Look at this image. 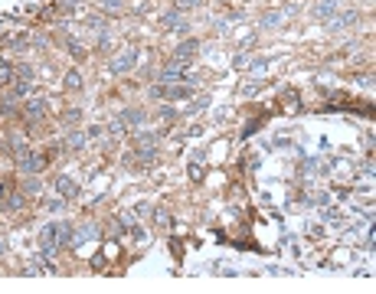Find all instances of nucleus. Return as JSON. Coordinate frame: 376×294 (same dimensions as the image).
<instances>
[{
    "label": "nucleus",
    "mask_w": 376,
    "mask_h": 294,
    "mask_svg": "<svg viewBox=\"0 0 376 294\" xmlns=\"http://www.w3.org/2000/svg\"><path fill=\"white\" fill-rule=\"evenodd\" d=\"M43 111H46V101H43V98H36V101H30V105H26V115H30L33 121L43 118Z\"/></svg>",
    "instance_id": "11"
},
{
    "label": "nucleus",
    "mask_w": 376,
    "mask_h": 294,
    "mask_svg": "<svg viewBox=\"0 0 376 294\" xmlns=\"http://www.w3.org/2000/svg\"><path fill=\"white\" fill-rule=\"evenodd\" d=\"M82 144H85V134H79V131H72V134H69V147H82Z\"/></svg>",
    "instance_id": "15"
},
{
    "label": "nucleus",
    "mask_w": 376,
    "mask_h": 294,
    "mask_svg": "<svg viewBox=\"0 0 376 294\" xmlns=\"http://www.w3.org/2000/svg\"><path fill=\"white\" fill-rule=\"evenodd\" d=\"M46 209H49V213H59V209H63V196H56V199H49V203H46Z\"/></svg>",
    "instance_id": "19"
},
{
    "label": "nucleus",
    "mask_w": 376,
    "mask_h": 294,
    "mask_svg": "<svg viewBox=\"0 0 376 294\" xmlns=\"http://www.w3.org/2000/svg\"><path fill=\"white\" fill-rule=\"evenodd\" d=\"M281 17H285L281 10H272V13H265V17H262V26H265V30H275V26L281 23Z\"/></svg>",
    "instance_id": "12"
},
{
    "label": "nucleus",
    "mask_w": 376,
    "mask_h": 294,
    "mask_svg": "<svg viewBox=\"0 0 376 294\" xmlns=\"http://www.w3.org/2000/svg\"><path fill=\"white\" fill-rule=\"evenodd\" d=\"M17 160H20V170H23V174H40V170L46 167V160L40 157V154H20Z\"/></svg>",
    "instance_id": "3"
},
{
    "label": "nucleus",
    "mask_w": 376,
    "mask_h": 294,
    "mask_svg": "<svg viewBox=\"0 0 376 294\" xmlns=\"http://www.w3.org/2000/svg\"><path fill=\"white\" fill-rule=\"evenodd\" d=\"M7 196V180H0V199Z\"/></svg>",
    "instance_id": "23"
},
{
    "label": "nucleus",
    "mask_w": 376,
    "mask_h": 294,
    "mask_svg": "<svg viewBox=\"0 0 376 294\" xmlns=\"http://www.w3.org/2000/svg\"><path fill=\"white\" fill-rule=\"evenodd\" d=\"M177 7L180 10H193V7H200V0H177Z\"/></svg>",
    "instance_id": "21"
},
{
    "label": "nucleus",
    "mask_w": 376,
    "mask_h": 294,
    "mask_svg": "<svg viewBox=\"0 0 376 294\" xmlns=\"http://www.w3.org/2000/svg\"><path fill=\"white\" fill-rule=\"evenodd\" d=\"M334 13H337V0H317V3H314V17H321V20H331Z\"/></svg>",
    "instance_id": "5"
},
{
    "label": "nucleus",
    "mask_w": 376,
    "mask_h": 294,
    "mask_svg": "<svg viewBox=\"0 0 376 294\" xmlns=\"http://www.w3.org/2000/svg\"><path fill=\"white\" fill-rule=\"evenodd\" d=\"M20 190H23V196H26V193H40V176H36V174H30V176H26V180H23V183H20Z\"/></svg>",
    "instance_id": "10"
},
{
    "label": "nucleus",
    "mask_w": 376,
    "mask_h": 294,
    "mask_svg": "<svg viewBox=\"0 0 376 294\" xmlns=\"http://www.w3.org/2000/svg\"><path fill=\"white\" fill-rule=\"evenodd\" d=\"M150 95L154 98H170V101H180V98H190L193 95V92H190V88H167V85H154V92H150Z\"/></svg>",
    "instance_id": "2"
},
{
    "label": "nucleus",
    "mask_w": 376,
    "mask_h": 294,
    "mask_svg": "<svg viewBox=\"0 0 376 294\" xmlns=\"http://www.w3.org/2000/svg\"><path fill=\"white\" fill-rule=\"evenodd\" d=\"M40 249H43V255H53V252L59 249V222H56V226H46L43 232H40Z\"/></svg>",
    "instance_id": "1"
},
{
    "label": "nucleus",
    "mask_w": 376,
    "mask_h": 294,
    "mask_svg": "<svg viewBox=\"0 0 376 294\" xmlns=\"http://www.w3.org/2000/svg\"><path fill=\"white\" fill-rule=\"evenodd\" d=\"M56 183H59V196H63V199H69V196H75V193H79V186H75V180H72V176H59Z\"/></svg>",
    "instance_id": "7"
},
{
    "label": "nucleus",
    "mask_w": 376,
    "mask_h": 294,
    "mask_svg": "<svg viewBox=\"0 0 376 294\" xmlns=\"http://www.w3.org/2000/svg\"><path fill=\"white\" fill-rule=\"evenodd\" d=\"M164 26H167V30H177V33H187V20H183L177 10L164 13Z\"/></svg>",
    "instance_id": "6"
},
{
    "label": "nucleus",
    "mask_w": 376,
    "mask_h": 294,
    "mask_svg": "<svg viewBox=\"0 0 376 294\" xmlns=\"http://www.w3.org/2000/svg\"><path fill=\"white\" fill-rule=\"evenodd\" d=\"M65 88H82V76H79V72H69V76H65Z\"/></svg>",
    "instance_id": "14"
},
{
    "label": "nucleus",
    "mask_w": 376,
    "mask_h": 294,
    "mask_svg": "<svg viewBox=\"0 0 376 294\" xmlns=\"http://www.w3.org/2000/svg\"><path fill=\"white\" fill-rule=\"evenodd\" d=\"M121 121H125V124H134V128H141V124L147 121V115H144L141 108H128L125 115H121Z\"/></svg>",
    "instance_id": "9"
},
{
    "label": "nucleus",
    "mask_w": 376,
    "mask_h": 294,
    "mask_svg": "<svg viewBox=\"0 0 376 294\" xmlns=\"http://www.w3.org/2000/svg\"><path fill=\"white\" fill-rule=\"evenodd\" d=\"M0 252H3V242H0Z\"/></svg>",
    "instance_id": "24"
},
{
    "label": "nucleus",
    "mask_w": 376,
    "mask_h": 294,
    "mask_svg": "<svg viewBox=\"0 0 376 294\" xmlns=\"http://www.w3.org/2000/svg\"><path fill=\"white\" fill-rule=\"evenodd\" d=\"M134 59H138V53H134V49H125V53L118 56V59H111V72H128L131 65H134Z\"/></svg>",
    "instance_id": "4"
},
{
    "label": "nucleus",
    "mask_w": 376,
    "mask_h": 294,
    "mask_svg": "<svg viewBox=\"0 0 376 294\" xmlns=\"http://www.w3.org/2000/svg\"><path fill=\"white\" fill-rule=\"evenodd\" d=\"M65 46H69V56H75V59H82V56H85V49H82V46L75 43L72 36H65Z\"/></svg>",
    "instance_id": "13"
},
{
    "label": "nucleus",
    "mask_w": 376,
    "mask_h": 294,
    "mask_svg": "<svg viewBox=\"0 0 376 294\" xmlns=\"http://www.w3.org/2000/svg\"><path fill=\"white\" fill-rule=\"evenodd\" d=\"M154 222H157L161 229H167V226H170V216H167L164 209H157V213H154Z\"/></svg>",
    "instance_id": "16"
},
{
    "label": "nucleus",
    "mask_w": 376,
    "mask_h": 294,
    "mask_svg": "<svg viewBox=\"0 0 376 294\" xmlns=\"http://www.w3.org/2000/svg\"><path fill=\"white\" fill-rule=\"evenodd\" d=\"M98 7H108V10H121V0H98Z\"/></svg>",
    "instance_id": "20"
},
{
    "label": "nucleus",
    "mask_w": 376,
    "mask_h": 294,
    "mask_svg": "<svg viewBox=\"0 0 376 294\" xmlns=\"http://www.w3.org/2000/svg\"><path fill=\"white\" fill-rule=\"evenodd\" d=\"M196 46H200L196 39H187V43H180V46H177V53H173V59H177V62H183V59H190V56L196 53Z\"/></svg>",
    "instance_id": "8"
},
{
    "label": "nucleus",
    "mask_w": 376,
    "mask_h": 294,
    "mask_svg": "<svg viewBox=\"0 0 376 294\" xmlns=\"http://www.w3.org/2000/svg\"><path fill=\"white\" fill-rule=\"evenodd\" d=\"M324 219H327V222H337V219H340V213H337L334 206H324Z\"/></svg>",
    "instance_id": "18"
},
{
    "label": "nucleus",
    "mask_w": 376,
    "mask_h": 294,
    "mask_svg": "<svg viewBox=\"0 0 376 294\" xmlns=\"http://www.w3.org/2000/svg\"><path fill=\"white\" fill-rule=\"evenodd\" d=\"M23 206V193H13L10 199H7V209H20Z\"/></svg>",
    "instance_id": "17"
},
{
    "label": "nucleus",
    "mask_w": 376,
    "mask_h": 294,
    "mask_svg": "<svg viewBox=\"0 0 376 294\" xmlns=\"http://www.w3.org/2000/svg\"><path fill=\"white\" fill-rule=\"evenodd\" d=\"M10 76H13V69L3 62V65H0V82H10Z\"/></svg>",
    "instance_id": "22"
}]
</instances>
